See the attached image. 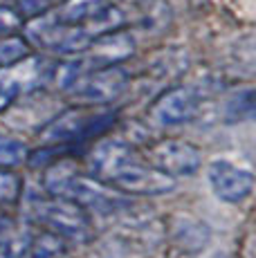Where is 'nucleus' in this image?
<instances>
[{"mask_svg": "<svg viewBox=\"0 0 256 258\" xmlns=\"http://www.w3.org/2000/svg\"><path fill=\"white\" fill-rule=\"evenodd\" d=\"M56 3L58 0H18L16 12H18V16H21L23 21H32V18L47 14Z\"/></svg>", "mask_w": 256, "mask_h": 258, "instance_id": "nucleus-18", "label": "nucleus"}, {"mask_svg": "<svg viewBox=\"0 0 256 258\" xmlns=\"http://www.w3.org/2000/svg\"><path fill=\"white\" fill-rule=\"evenodd\" d=\"M128 81H131L128 72L115 63V66H103L83 74L68 90V94L81 106H108L124 94Z\"/></svg>", "mask_w": 256, "mask_h": 258, "instance_id": "nucleus-5", "label": "nucleus"}, {"mask_svg": "<svg viewBox=\"0 0 256 258\" xmlns=\"http://www.w3.org/2000/svg\"><path fill=\"white\" fill-rule=\"evenodd\" d=\"M175 240L180 242L184 249L194 251V249H200L209 242V229H207L205 222L200 220H191V218H184L182 227L175 229Z\"/></svg>", "mask_w": 256, "mask_h": 258, "instance_id": "nucleus-14", "label": "nucleus"}, {"mask_svg": "<svg viewBox=\"0 0 256 258\" xmlns=\"http://www.w3.org/2000/svg\"><path fill=\"white\" fill-rule=\"evenodd\" d=\"M27 160V146L21 140L12 135H5L0 131V166L5 168H12L18 166Z\"/></svg>", "mask_w": 256, "mask_h": 258, "instance_id": "nucleus-16", "label": "nucleus"}, {"mask_svg": "<svg viewBox=\"0 0 256 258\" xmlns=\"http://www.w3.org/2000/svg\"><path fill=\"white\" fill-rule=\"evenodd\" d=\"M23 90H25V86H23V77L18 74L16 66L5 68V72L0 70V112L12 106Z\"/></svg>", "mask_w": 256, "mask_h": 258, "instance_id": "nucleus-15", "label": "nucleus"}, {"mask_svg": "<svg viewBox=\"0 0 256 258\" xmlns=\"http://www.w3.org/2000/svg\"><path fill=\"white\" fill-rule=\"evenodd\" d=\"M27 211L36 222H41L47 231L61 236L70 242H88L92 238V218L83 207L68 198L47 196H29Z\"/></svg>", "mask_w": 256, "mask_h": 258, "instance_id": "nucleus-3", "label": "nucleus"}, {"mask_svg": "<svg viewBox=\"0 0 256 258\" xmlns=\"http://www.w3.org/2000/svg\"><path fill=\"white\" fill-rule=\"evenodd\" d=\"M29 54H32V47H29L27 38L14 36V34L0 36V70L18 66L21 61L29 58Z\"/></svg>", "mask_w": 256, "mask_h": 258, "instance_id": "nucleus-12", "label": "nucleus"}, {"mask_svg": "<svg viewBox=\"0 0 256 258\" xmlns=\"http://www.w3.org/2000/svg\"><path fill=\"white\" fill-rule=\"evenodd\" d=\"M23 27V18L9 7H0V36H9Z\"/></svg>", "mask_w": 256, "mask_h": 258, "instance_id": "nucleus-19", "label": "nucleus"}, {"mask_svg": "<svg viewBox=\"0 0 256 258\" xmlns=\"http://www.w3.org/2000/svg\"><path fill=\"white\" fill-rule=\"evenodd\" d=\"M23 196V180L14 171L0 166V207H12Z\"/></svg>", "mask_w": 256, "mask_h": 258, "instance_id": "nucleus-17", "label": "nucleus"}, {"mask_svg": "<svg viewBox=\"0 0 256 258\" xmlns=\"http://www.w3.org/2000/svg\"><path fill=\"white\" fill-rule=\"evenodd\" d=\"M223 117L227 123H238V121H247L254 117V90L245 88V90L234 92L231 97H227L223 106Z\"/></svg>", "mask_w": 256, "mask_h": 258, "instance_id": "nucleus-11", "label": "nucleus"}, {"mask_svg": "<svg viewBox=\"0 0 256 258\" xmlns=\"http://www.w3.org/2000/svg\"><path fill=\"white\" fill-rule=\"evenodd\" d=\"M216 198L229 205H240L254 191V173L229 160H214L207 168Z\"/></svg>", "mask_w": 256, "mask_h": 258, "instance_id": "nucleus-8", "label": "nucleus"}, {"mask_svg": "<svg viewBox=\"0 0 256 258\" xmlns=\"http://www.w3.org/2000/svg\"><path fill=\"white\" fill-rule=\"evenodd\" d=\"M137 155V151L124 140H101L88 153V175L95 180L108 182L128 160Z\"/></svg>", "mask_w": 256, "mask_h": 258, "instance_id": "nucleus-9", "label": "nucleus"}, {"mask_svg": "<svg viewBox=\"0 0 256 258\" xmlns=\"http://www.w3.org/2000/svg\"><path fill=\"white\" fill-rule=\"evenodd\" d=\"M200 103L203 99L194 88H171L151 106L149 119L160 128H178L198 115Z\"/></svg>", "mask_w": 256, "mask_h": 258, "instance_id": "nucleus-7", "label": "nucleus"}, {"mask_svg": "<svg viewBox=\"0 0 256 258\" xmlns=\"http://www.w3.org/2000/svg\"><path fill=\"white\" fill-rule=\"evenodd\" d=\"M43 191L47 196L68 198L77 202L88 213L97 216H112V213L126 211L133 207V198L115 191L106 182L95 180L92 175L79 173L72 162L66 157L58 162H52L47 171L43 173Z\"/></svg>", "mask_w": 256, "mask_h": 258, "instance_id": "nucleus-1", "label": "nucleus"}, {"mask_svg": "<svg viewBox=\"0 0 256 258\" xmlns=\"http://www.w3.org/2000/svg\"><path fill=\"white\" fill-rule=\"evenodd\" d=\"M32 236L14 218L0 216V258H27Z\"/></svg>", "mask_w": 256, "mask_h": 258, "instance_id": "nucleus-10", "label": "nucleus"}, {"mask_svg": "<svg viewBox=\"0 0 256 258\" xmlns=\"http://www.w3.org/2000/svg\"><path fill=\"white\" fill-rule=\"evenodd\" d=\"M144 160L171 177H191L203 166V151L184 140H160L146 148Z\"/></svg>", "mask_w": 256, "mask_h": 258, "instance_id": "nucleus-6", "label": "nucleus"}, {"mask_svg": "<svg viewBox=\"0 0 256 258\" xmlns=\"http://www.w3.org/2000/svg\"><path fill=\"white\" fill-rule=\"evenodd\" d=\"M5 3H7V0H5Z\"/></svg>", "mask_w": 256, "mask_h": 258, "instance_id": "nucleus-20", "label": "nucleus"}, {"mask_svg": "<svg viewBox=\"0 0 256 258\" xmlns=\"http://www.w3.org/2000/svg\"><path fill=\"white\" fill-rule=\"evenodd\" d=\"M29 258H68V245L61 236L52 231H43L41 236L32 238Z\"/></svg>", "mask_w": 256, "mask_h": 258, "instance_id": "nucleus-13", "label": "nucleus"}, {"mask_svg": "<svg viewBox=\"0 0 256 258\" xmlns=\"http://www.w3.org/2000/svg\"><path fill=\"white\" fill-rule=\"evenodd\" d=\"M117 121V110L106 106H81L54 115L41 131L43 144H72L79 146L83 142L97 140L106 135Z\"/></svg>", "mask_w": 256, "mask_h": 258, "instance_id": "nucleus-2", "label": "nucleus"}, {"mask_svg": "<svg viewBox=\"0 0 256 258\" xmlns=\"http://www.w3.org/2000/svg\"><path fill=\"white\" fill-rule=\"evenodd\" d=\"M115 191L124 193V196H166V193L175 191L178 180L166 175L164 171L151 166L146 160H142L137 153L133 160H128L110 180L106 182Z\"/></svg>", "mask_w": 256, "mask_h": 258, "instance_id": "nucleus-4", "label": "nucleus"}]
</instances>
